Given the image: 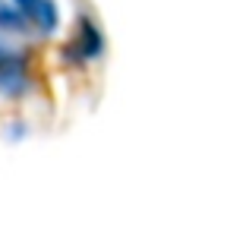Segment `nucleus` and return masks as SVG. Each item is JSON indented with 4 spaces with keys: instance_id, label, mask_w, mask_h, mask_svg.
<instances>
[{
    "instance_id": "1",
    "label": "nucleus",
    "mask_w": 249,
    "mask_h": 246,
    "mask_svg": "<svg viewBox=\"0 0 249 246\" xmlns=\"http://www.w3.org/2000/svg\"><path fill=\"white\" fill-rule=\"evenodd\" d=\"M101 54H104L101 25L89 16H79L73 38H70V44L63 48V60L67 63H91V60H101Z\"/></svg>"
},
{
    "instance_id": "2",
    "label": "nucleus",
    "mask_w": 249,
    "mask_h": 246,
    "mask_svg": "<svg viewBox=\"0 0 249 246\" xmlns=\"http://www.w3.org/2000/svg\"><path fill=\"white\" fill-rule=\"evenodd\" d=\"M16 13L25 19V25H35L41 35H51L60 25V10H57L54 0H13Z\"/></svg>"
},
{
    "instance_id": "3",
    "label": "nucleus",
    "mask_w": 249,
    "mask_h": 246,
    "mask_svg": "<svg viewBox=\"0 0 249 246\" xmlns=\"http://www.w3.org/2000/svg\"><path fill=\"white\" fill-rule=\"evenodd\" d=\"M32 92V76H29V60H16L6 70H0V95L3 98H22Z\"/></svg>"
},
{
    "instance_id": "4",
    "label": "nucleus",
    "mask_w": 249,
    "mask_h": 246,
    "mask_svg": "<svg viewBox=\"0 0 249 246\" xmlns=\"http://www.w3.org/2000/svg\"><path fill=\"white\" fill-rule=\"evenodd\" d=\"M0 29H3V32H19V29H25V19L16 13V6H0Z\"/></svg>"
},
{
    "instance_id": "5",
    "label": "nucleus",
    "mask_w": 249,
    "mask_h": 246,
    "mask_svg": "<svg viewBox=\"0 0 249 246\" xmlns=\"http://www.w3.org/2000/svg\"><path fill=\"white\" fill-rule=\"evenodd\" d=\"M25 54H19V51H13V48H6L3 41H0V70H6L10 63H16V60H22Z\"/></svg>"
}]
</instances>
